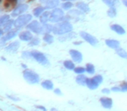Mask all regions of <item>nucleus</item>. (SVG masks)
Returning a JSON list of instances; mask_svg holds the SVG:
<instances>
[{
	"mask_svg": "<svg viewBox=\"0 0 127 111\" xmlns=\"http://www.w3.org/2000/svg\"><path fill=\"white\" fill-rule=\"evenodd\" d=\"M36 108H37V109H40V110H42V111H46V108L44 107V106L37 105V106H36Z\"/></svg>",
	"mask_w": 127,
	"mask_h": 111,
	"instance_id": "79ce46f5",
	"label": "nucleus"
},
{
	"mask_svg": "<svg viewBox=\"0 0 127 111\" xmlns=\"http://www.w3.org/2000/svg\"><path fill=\"white\" fill-rule=\"evenodd\" d=\"M111 90L114 92H119L120 91V87H112Z\"/></svg>",
	"mask_w": 127,
	"mask_h": 111,
	"instance_id": "37998d69",
	"label": "nucleus"
},
{
	"mask_svg": "<svg viewBox=\"0 0 127 111\" xmlns=\"http://www.w3.org/2000/svg\"><path fill=\"white\" fill-rule=\"evenodd\" d=\"M102 93H104V94H110V93H111V90H110L109 89H102Z\"/></svg>",
	"mask_w": 127,
	"mask_h": 111,
	"instance_id": "c03bdc74",
	"label": "nucleus"
},
{
	"mask_svg": "<svg viewBox=\"0 0 127 111\" xmlns=\"http://www.w3.org/2000/svg\"><path fill=\"white\" fill-rule=\"evenodd\" d=\"M4 30H3V29H2V28H0V37H2V36H4Z\"/></svg>",
	"mask_w": 127,
	"mask_h": 111,
	"instance_id": "a18cd8bd",
	"label": "nucleus"
},
{
	"mask_svg": "<svg viewBox=\"0 0 127 111\" xmlns=\"http://www.w3.org/2000/svg\"><path fill=\"white\" fill-rule=\"evenodd\" d=\"M31 55H32V59L37 61L39 64L44 65V66L49 65L50 62L44 53L40 52V51H38V50H32V51H31Z\"/></svg>",
	"mask_w": 127,
	"mask_h": 111,
	"instance_id": "39448f33",
	"label": "nucleus"
},
{
	"mask_svg": "<svg viewBox=\"0 0 127 111\" xmlns=\"http://www.w3.org/2000/svg\"><path fill=\"white\" fill-rule=\"evenodd\" d=\"M28 10V4H21L19 5H17L14 9L12 10V12H11V16L13 18H16L20 15L24 14L25 11Z\"/></svg>",
	"mask_w": 127,
	"mask_h": 111,
	"instance_id": "6e6552de",
	"label": "nucleus"
},
{
	"mask_svg": "<svg viewBox=\"0 0 127 111\" xmlns=\"http://www.w3.org/2000/svg\"><path fill=\"white\" fill-rule=\"evenodd\" d=\"M39 44H40V39H39L38 37H32V38L30 40L29 45L36 46V45H38Z\"/></svg>",
	"mask_w": 127,
	"mask_h": 111,
	"instance_id": "f704fd0d",
	"label": "nucleus"
},
{
	"mask_svg": "<svg viewBox=\"0 0 127 111\" xmlns=\"http://www.w3.org/2000/svg\"><path fill=\"white\" fill-rule=\"evenodd\" d=\"M123 3H124V5L127 6V0H123Z\"/></svg>",
	"mask_w": 127,
	"mask_h": 111,
	"instance_id": "de8ad7c7",
	"label": "nucleus"
},
{
	"mask_svg": "<svg viewBox=\"0 0 127 111\" xmlns=\"http://www.w3.org/2000/svg\"><path fill=\"white\" fill-rule=\"evenodd\" d=\"M70 56H71V59H72V62L75 63H81L83 60V55L80 51L76 50V49H71L69 51Z\"/></svg>",
	"mask_w": 127,
	"mask_h": 111,
	"instance_id": "9d476101",
	"label": "nucleus"
},
{
	"mask_svg": "<svg viewBox=\"0 0 127 111\" xmlns=\"http://www.w3.org/2000/svg\"><path fill=\"white\" fill-rule=\"evenodd\" d=\"M52 31V25L49 23H44L42 24V33L41 34H48Z\"/></svg>",
	"mask_w": 127,
	"mask_h": 111,
	"instance_id": "5701e85b",
	"label": "nucleus"
},
{
	"mask_svg": "<svg viewBox=\"0 0 127 111\" xmlns=\"http://www.w3.org/2000/svg\"><path fill=\"white\" fill-rule=\"evenodd\" d=\"M87 77L85 76H84L83 74L78 75V76L76 77V83L80 86H85V82H86Z\"/></svg>",
	"mask_w": 127,
	"mask_h": 111,
	"instance_id": "4be33fe9",
	"label": "nucleus"
},
{
	"mask_svg": "<svg viewBox=\"0 0 127 111\" xmlns=\"http://www.w3.org/2000/svg\"><path fill=\"white\" fill-rule=\"evenodd\" d=\"M116 53L120 57H122V58H125V59L127 58V52L125 51V49H122V48H118V49H116Z\"/></svg>",
	"mask_w": 127,
	"mask_h": 111,
	"instance_id": "c85d7f7f",
	"label": "nucleus"
},
{
	"mask_svg": "<svg viewBox=\"0 0 127 111\" xmlns=\"http://www.w3.org/2000/svg\"><path fill=\"white\" fill-rule=\"evenodd\" d=\"M63 2H72V1H77V0H61Z\"/></svg>",
	"mask_w": 127,
	"mask_h": 111,
	"instance_id": "49530a36",
	"label": "nucleus"
},
{
	"mask_svg": "<svg viewBox=\"0 0 127 111\" xmlns=\"http://www.w3.org/2000/svg\"><path fill=\"white\" fill-rule=\"evenodd\" d=\"M84 13L82 12V11H78V10H73V11H70L69 13H68V16L69 17H76V18H78V17L82 16Z\"/></svg>",
	"mask_w": 127,
	"mask_h": 111,
	"instance_id": "2f4dec72",
	"label": "nucleus"
},
{
	"mask_svg": "<svg viewBox=\"0 0 127 111\" xmlns=\"http://www.w3.org/2000/svg\"><path fill=\"white\" fill-rule=\"evenodd\" d=\"M79 35H80V37H81L82 38H83L84 40L85 41V42H87L89 44H91V45L96 46L97 44H98V40H97V39L94 36L89 34L88 32L81 31L79 33Z\"/></svg>",
	"mask_w": 127,
	"mask_h": 111,
	"instance_id": "0eeeda50",
	"label": "nucleus"
},
{
	"mask_svg": "<svg viewBox=\"0 0 127 111\" xmlns=\"http://www.w3.org/2000/svg\"><path fill=\"white\" fill-rule=\"evenodd\" d=\"M92 79H93L97 83L101 84V83H102V82H103V76H101V75H97V76H93V77H92Z\"/></svg>",
	"mask_w": 127,
	"mask_h": 111,
	"instance_id": "e433bc0d",
	"label": "nucleus"
},
{
	"mask_svg": "<svg viewBox=\"0 0 127 111\" xmlns=\"http://www.w3.org/2000/svg\"><path fill=\"white\" fill-rule=\"evenodd\" d=\"M18 0H4V4H3V7L5 11H11L18 5Z\"/></svg>",
	"mask_w": 127,
	"mask_h": 111,
	"instance_id": "f8f14e48",
	"label": "nucleus"
},
{
	"mask_svg": "<svg viewBox=\"0 0 127 111\" xmlns=\"http://www.w3.org/2000/svg\"><path fill=\"white\" fill-rule=\"evenodd\" d=\"M73 6V4L71 2H64L61 4L62 10H64V11H68V10L71 9V7Z\"/></svg>",
	"mask_w": 127,
	"mask_h": 111,
	"instance_id": "72a5a7b5",
	"label": "nucleus"
},
{
	"mask_svg": "<svg viewBox=\"0 0 127 111\" xmlns=\"http://www.w3.org/2000/svg\"><path fill=\"white\" fill-rule=\"evenodd\" d=\"M111 30H113L114 32H116L118 35H125V30L119 24H111Z\"/></svg>",
	"mask_w": 127,
	"mask_h": 111,
	"instance_id": "aec40b11",
	"label": "nucleus"
},
{
	"mask_svg": "<svg viewBox=\"0 0 127 111\" xmlns=\"http://www.w3.org/2000/svg\"><path fill=\"white\" fill-rule=\"evenodd\" d=\"M22 67H24V68H26V65H25V64H22Z\"/></svg>",
	"mask_w": 127,
	"mask_h": 111,
	"instance_id": "8fccbe9b",
	"label": "nucleus"
},
{
	"mask_svg": "<svg viewBox=\"0 0 127 111\" xmlns=\"http://www.w3.org/2000/svg\"><path fill=\"white\" fill-rule=\"evenodd\" d=\"M17 35H18V30H17V29L16 30H9L8 32H6L5 35H4V36L1 37V38H0V44H4V43H6L7 41L14 38Z\"/></svg>",
	"mask_w": 127,
	"mask_h": 111,
	"instance_id": "1a4fd4ad",
	"label": "nucleus"
},
{
	"mask_svg": "<svg viewBox=\"0 0 127 111\" xmlns=\"http://www.w3.org/2000/svg\"><path fill=\"white\" fill-rule=\"evenodd\" d=\"M104 42H105V44L108 47L111 48L113 49H116L120 47V42L116 40V39H106Z\"/></svg>",
	"mask_w": 127,
	"mask_h": 111,
	"instance_id": "dca6fc26",
	"label": "nucleus"
},
{
	"mask_svg": "<svg viewBox=\"0 0 127 111\" xmlns=\"http://www.w3.org/2000/svg\"><path fill=\"white\" fill-rule=\"evenodd\" d=\"M26 28L31 32H33L36 34L42 33V24L37 20H32L28 24L26 25Z\"/></svg>",
	"mask_w": 127,
	"mask_h": 111,
	"instance_id": "423d86ee",
	"label": "nucleus"
},
{
	"mask_svg": "<svg viewBox=\"0 0 127 111\" xmlns=\"http://www.w3.org/2000/svg\"><path fill=\"white\" fill-rule=\"evenodd\" d=\"M72 24L69 21H60L52 25V32L55 35H64L72 31Z\"/></svg>",
	"mask_w": 127,
	"mask_h": 111,
	"instance_id": "f257e3e1",
	"label": "nucleus"
},
{
	"mask_svg": "<svg viewBox=\"0 0 127 111\" xmlns=\"http://www.w3.org/2000/svg\"><path fill=\"white\" fill-rule=\"evenodd\" d=\"M1 1H2V0H0V3H1Z\"/></svg>",
	"mask_w": 127,
	"mask_h": 111,
	"instance_id": "603ef678",
	"label": "nucleus"
},
{
	"mask_svg": "<svg viewBox=\"0 0 127 111\" xmlns=\"http://www.w3.org/2000/svg\"><path fill=\"white\" fill-rule=\"evenodd\" d=\"M7 97L11 100H13V101H19V98H17L15 96H12V95H7Z\"/></svg>",
	"mask_w": 127,
	"mask_h": 111,
	"instance_id": "a19ab883",
	"label": "nucleus"
},
{
	"mask_svg": "<svg viewBox=\"0 0 127 111\" xmlns=\"http://www.w3.org/2000/svg\"><path fill=\"white\" fill-rule=\"evenodd\" d=\"M20 43L18 41H15V42L11 43L5 47V50L9 53H15L18 49H19Z\"/></svg>",
	"mask_w": 127,
	"mask_h": 111,
	"instance_id": "ddd939ff",
	"label": "nucleus"
},
{
	"mask_svg": "<svg viewBox=\"0 0 127 111\" xmlns=\"http://www.w3.org/2000/svg\"><path fill=\"white\" fill-rule=\"evenodd\" d=\"M32 19V16L31 14H22L18 16L15 20H13V25L17 30H20L23 27L26 26Z\"/></svg>",
	"mask_w": 127,
	"mask_h": 111,
	"instance_id": "7ed1b4c3",
	"label": "nucleus"
},
{
	"mask_svg": "<svg viewBox=\"0 0 127 111\" xmlns=\"http://www.w3.org/2000/svg\"><path fill=\"white\" fill-rule=\"evenodd\" d=\"M100 102H101V105H102L104 109H111V107H112V105H113L112 99L110 98V97H101Z\"/></svg>",
	"mask_w": 127,
	"mask_h": 111,
	"instance_id": "2eb2a0df",
	"label": "nucleus"
},
{
	"mask_svg": "<svg viewBox=\"0 0 127 111\" xmlns=\"http://www.w3.org/2000/svg\"><path fill=\"white\" fill-rule=\"evenodd\" d=\"M85 85L87 86V88H89L90 89L93 90V89H96L98 88L99 84L97 83L95 81H94L92 78H87L86 79V82H85Z\"/></svg>",
	"mask_w": 127,
	"mask_h": 111,
	"instance_id": "6ab92c4d",
	"label": "nucleus"
},
{
	"mask_svg": "<svg viewBox=\"0 0 127 111\" xmlns=\"http://www.w3.org/2000/svg\"><path fill=\"white\" fill-rule=\"evenodd\" d=\"M85 71H86L88 74L93 75L95 73V67L92 64H87L86 66H85Z\"/></svg>",
	"mask_w": 127,
	"mask_h": 111,
	"instance_id": "7c9ffc66",
	"label": "nucleus"
},
{
	"mask_svg": "<svg viewBox=\"0 0 127 111\" xmlns=\"http://www.w3.org/2000/svg\"><path fill=\"white\" fill-rule=\"evenodd\" d=\"M102 1L109 7H116L119 4L118 0H102Z\"/></svg>",
	"mask_w": 127,
	"mask_h": 111,
	"instance_id": "bb28decb",
	"label": "nucleus"
},
{
	"mask_svg": "<svg viewBox=\"0 0 127 111\" xmlns=\"http://www.w3.org/2000/svg\"><path fill=\"white\" fill-rule=\"evenodd\" d=\"M9 19H11L9 15L5 14V15H2V16L0 17V28L4 26V25L9 21Z\"/></svg>",
	"mask_w": 127,
	"mask_h": 111,
	"instance_id": "c756f323",
	"label": "nucleus"
},
{
	"mask_svg": "<svg viewBox=\"0 0 127 111\" xmlns=\"http://www.w3.org/2000/svg\"><path fill=\"white\" fill-rule=\"evenodd\" d=\"M32 1H34V0H28V2H32Z\"/></svg>",
	"mask_w": 127,
	"mask_h": 111,
	"instance_id": "3c124183",
	"label": "nucleus"
},
{
	"mask_svg": "<svg viewBox=\"0 0 127 111\" xmlns=\"http://www.w3.org/2000/svg\"><path fill=\"white\" fill-rule=\"evenodd\" d=\"M64 66L65 69H67L68 70H73V69L75 68V64L71 60H66L64 62Z\"/></svg>",
	"mask_w": 127,
	"mask_h": 111,
	"instance_id": "a878e982",
	"label": "nucleus"
},
{
	"mask_svg": "<svg viewBox=\"0 0 127 111\" xmlns=\"http://www.w3.org/2000/svg\"><path fill=\"white\" fill-rule=\"evenodd\" d=\"M64 13L63 10L60 8H54L52 11H50L49 15V22L50 23H58L63 19Z\"/></svg>",
	"mask_w": 127,
	"mask_h": 111,
	"instance_id": "20e7f679",
	"label": "nucleus"
},
{
	"mask_svg": "<svg viewBox=\"0 0 127 111\" xmlns=\"http://www.w3.org/2000/svg\"><path fill=\"white\" fill-rule=\"evenodd\" d=\"M76 7L78 8V10H79L83 13H88L90 11V7L85 2H78L76 4Z\"/></svg>",
	"mask_w": 127,
	"mask_h": 111,
	"instance_id": "f3484780",
	"label": "nucleus"
},
{
	"mask_svg": "<svg viewBox=\"0 0 127 111\" xmlns=\"http://www.w3.org/2000/svg\"><path fill=\"white\" fill-rule=\"evenodd\" d=\"M74 72L78 75H81V74H84L85 72V69L84 67H75L73 69Z\"/></svg>",
	"mask_w": 127,
	"mask_h": 111,
	"instance_id": "c9c22d12",
	"label": "nucleus"
},
{
	"mask_svg": "<svg viewBox=\"0 0 127 111\" xmlns=\"http://www.w3.org/2000/svg\"><path fill=\"white\" fill-rule=\"evenodd\" d=\"M107 15L110 18H115L117 16V9L116 7H110L107 11Z\"/></svg>",
	"mask_w": 127,
	"mask_h": 111,
	"instance_id": "473e14b6",
	"label": "nucleus"
},
{
	"mask_svg": "<svg viewBox=\"0 0 127 111\" xmlns=\"http://www.w3.org/2000/svg\"><path fill=\"white\" fill-rule=\"evenodd\" d=\"M41 86L47 90H51L53 89V87H54V85H53V83L51 80H44L41 83Z\"/></svg>",
	"mask_w": 127,
	"mask_h": 111,
	"instance_id": "412c9836",
	"label": "nucleus"
},
{
	"mask_svg": "<svg viewBox=\"0 0 127 111\" xmlns=\"http://www.w3.org/2000/svg\"><path fill=\"white\" fill-rule=\"evenodd\" d=\"M54 93L56 94V95H63V94H62V92H61V90H60L59 89H55Z\"/></svg>",
	"mask_w": 127,
	"mask_h": 111,
	"instance_id": "ea45409f",
	"label": "nucleus"
},
{
	"mask_svg": "<svg viewBox=\"0 0 127 111\" xmlns=\"http://www.w3.org/2000/svg\"><path fill=\"white\" fill-rule=\"evenodd\" d=\"M45 10H47V8H46V7H36L35 9L33 10V11H32V13H33V16L38 18V17L40 16V15L42 14V13L44 12Z\"/></svg>",
	"mask_w": 127,
	"mask_h": 111,
	"instance_id": "b1692460",
	"label": "nucleus"
},
{
	"mask_svg": "<svg viewBox=\"0 0 127 111\" xmlns=\"http://www.w3.org/2000/svg\"><path fill=\"white\" fill-rule=\"evenodd\" d=\"M49 15H50V11H44L40 16L38 17L39 18V23L41 24H44V23H49Z\"/></svg>",
	"mask_w": 127,
	"mask_h": 111,
	"instance_id": "a211bd4d",
	"label": "nucleus"
},
{
	"mask_svg": "<svg viewBox=\"0 0 127 111\" xmlns=\"http://www.w3.org/2000/svg\"><path fill=\"white\" fill-rule=\"evenodd\" d=\"M12 25H13V20L12 19H9V21H8L7 23H6L3 26V27H4V28H3V30H4V33L8 32L9 30H11Z\"/></svg>",
	"mask_w": 127,
	"mask_h": 111,
	"instance_id": "cd10ccee",
	"label": "nucleus"
},
{
	"mask_svg": "<svg viewBox=\"0 0 127 111\" xmlns=\"http://www.w3.org/2000/svg\"><path fill=\"white\" fill-rule=\"evenodd\" d=\"M18 37H19V39L21 41H24V42H29V41L33 37V35H32V32H31L30 30H25V31L20 32Z\"/></svg>",
	"mask_w": 127,
	"mask_h": 111,
	"instance_id": "4468645a",
	"label": "nucleus"
},
{
	"mask_svg": "<svg viewBox=\"0 0 127 111\" xmlns=\"http://www.w3.org/2000/svg\"><path fill=\"white\" fill-rule=\"evenodd\" d=\"M43 40L46 43V44H52L54 42V37H53L52 35H51V33L48 34H44V37H43Z\"/></svg>",
	"mask_w": 127,
	"mask_h": 111,
	"instance_id": "393cba45",
	"label": "nucleus"
},
{
	"mask_svg": "<svg viewBox=\"0 0 127 111\" xmlns=\"http://www.w3.org/2000/svg\"><path fill=\"white\" fill-rule=\"evenodd\" d=\"M24 79L29 83V84H37L40 81V76L37 72L32 70V69H25L23 72Z\"/></svg>",
	"mask_w": 127,
	"mask_h": 111,
	"instance_id": "f03ea898",
	"label": "nucleus"
},
{
	"mask_svg": "<svg viewBox=\"0 0 127 111\" xmlns=\"http://www.w3.org/2000/svg\"><path fill=\"white\" fill-rule=\"evenodd\" d=\"M51 111H58V109H56V108H51Z\"/></svg>",
	"mask_w": 127,
	"mask_h": 111,
	"instance_id": "09e8293b",
	"label": "nucleus"
},
{
	"mask_svg": "<svg viewBox=\"0 0 127 111\" xmlns=\"http://www.w3.org/2000/svg\"><path fill=\"white\" fill-rule=\"evenodd\" d=\"M120 91H122V92L127 91V83H124L123 84L120 86Z\"/></svg>",
	"mask_w": 127,
	"mask_h": 111,
	"instance_id": "58836bf2",
	"label": "nucleus"
},
{
	"mask_svg": "<svg viewBox=\"0 0 127 111\" xmlns=\"http://www.w3.org/2000/svg\"><path fill=\"white\" fill-rule=\"evenodd\" d=\"M47 9H54L59 5L60 0H39Z\"/></svg>",
	"mask_w": 127,
	"mask_h": 111,
	"instance_id": "9b49d317",
	"label": "nucleus"
},
{
	"mask_svg": "<svg viewBox=\"0 0 127 111\" xmlns=\"http://www.w3.org/2000/svg\"><path fill=\"white\" fill-rule=\"evenodd\" d=\"M22 57L25 59H28V60L29 59H32L30 51H24V52L22 53Z\"/></svg>",
	"mask_w": 127,
	"mask_h": 111,
	"instance_id": "4c0bfd02",
	"label": "nucleus"
}]
</instances>
